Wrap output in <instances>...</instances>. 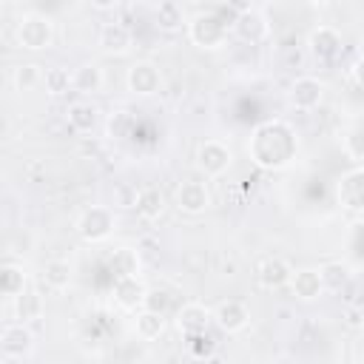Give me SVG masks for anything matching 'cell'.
I'll use <instances>...</instances> for the list:
<instances>
[{
    "label": "cell",
    "instance_id": "34",
    "mask_svg": "<svg viewBox=\"0 0 364 364\" xmlns=\"http://www.w3.org/2000/svg\"><path fill=\"white\" fill-rule=\"evenodd\" d=\"M225 6L233 11V14H245L253 9V0H225Z\"/></svg>",
    "mask_w": 364,
    "mask_h": 364
},
{
    "label": "cell",
    "instance_id": "6",
    "mask_svg": "<svg viewBox=\"0 0 364 364\" xmlns=\"http://www.w3.org/2000/svg\"><path fill=\"white\" fill-rule=\"evenodd\" d=\"M233 162V154L225 142L219 139H205L196 151V168L205 173V176H222Z\"/></svg>",
    "mask_w": 364,
    "mask_h": 364
},
{
    "label": "cell",
    "instance_id": "39",
    "mask_svg": "<svg viewBox=\"0 0 364 364\" xmlns=\"http://www.w3.org/2000/svg\"><path fill=\"white\" fill-rule=\"evenodd\" d=\"M210 3H225V0H210Z\"/></svg>",
    "mask_w": 364,
    "mask_h": 364
},
{
    "label": "cell",
    "instance_id": "8",
    "mask_svg": "<svg viewBox=\"0 0 364 364\" xmlns=\"http://www.w3.org/2000/svg\"><path fill=\"white\" fill-rule=\"evenodd\" d=\"M162 85V77H159V68L154 63H134L128 68V88L136 94V97H151L156 94Z\"/></svg>",
    "mask_w": 364,
    "mask_h": 364
},
{
    "label": "cell",
    "instance_id": "15",
    "mask_svg": "<svg viewBox=\"0 0 364 364\" xmlns=\"http://www.w3.org/2000/svg\"><path fill=\"white\" fill-rule=\"evenodd\" d=\"M142 299H145V284L139 282V276H117V282H114V301L122 310L142 307Z\"/></svg>",
    "mask_w": 364,
    "mask_h": 364
},
{
    "label": "cell",
    "instance_id": "23",
    "mask_svg": "<svg viewBox=\"0 0 364 364\" xmlns=\"http://www.w3.org/2000/svg\"><path fill=\"white\" fill-rule=\"evenodd\" d=\"M97 119H100V111L91 105V102H71L68 105V125L80 134H88L97 128Z\"/></svg>",
    "mask_w": 364,
    "mask_h": 364
},
{
    "label": "cell",
    "instance_id": "32",
    "mask_svg": "<svg viewBox=\"0 0 364 364\" xmlns=\"http://www.w3.org/2000/svg\"><path fill=\"white\" fill-rule=\"evenodd\" d=\"M136 196H139L136 188H131V185H119L114 202H117V208H136Z\"/></svg>",
    "mask_w": 364,
    "mask_h": 364
},
{
    "label": "cell",
    "instance_id": "4",
    "mask_svg": "<svg viewBox=\"0 0 364 364\" xmlns=\"http://www.w3.org/2000/svg\"><path fill=\"white\" fill-rule=\"evenodd\" d=\"M31 353H34V333L23 321L3 327V333H0V355H3V361H26Z\"/></svg>",
    "mask_w": 364,
    "mask_h": 364
},
{
    "label": "cell",
    "instance_id": "13",
    "mask_svg": "<svg viewBox=\"0 0 364 364\" xmlns=\"http://www.w3.org/2000/svg\"><path fill=\"white\" fill-rule=\"evenodd\" d=\"M208 205H210V193H208V188H205L202 182L188 179V182L179 185V191H176V208H179L182 213L196 216V213H205Z\"/></svg>",
    "mask_w": 364,
    "mask_h": 364
},
{
    "label": "cell",
    "instance_id": "37",
    "mask_svg": "<svg viewBox=\"0 0 364 364\" xmlns=\"http://www.w3.org/2000/svg\"><path fill=\"white\" fill-rule=\"evenodd\" d=\"M347 321H350V324H358V310H350V313H347Z\"/></svg>",
    "mask_w": 364,
    "mask_h": 364
},
{
    "label": "cell",
    "instance_id": "25",
    "mask_svg": "<svg viewBox=\"0 0 364 364\" xmlns=\"http://www.w3.org/2000/svg\"><path fill=\"white\" fill-rule=\"evenodd\" d=\"M0 290H3V296H11V299L26 290V270H23V264H14V262H6L3 264Z\"/></svg>",
    "mask_w": 364,
    "mask_h": 364
},
{
    "label": "cell",
    "instance_id": "28",
    "mask_svg": "<svg viewBox=\"0 0 364 364\" xmlns=\"http://www.w3.org/2000/svg\"><path fill=\"white\" fill-rule=\"evenodd\" d=\"M318 273H321L324 290H341L347 284V279H350V267L341 264V262H327V264L318 267Z\"/></svg>",
    "mask_w": 364,
    "mask_h": 364
},
{
    "label": "cell",
    "instance_id": "33",
    "mask_svg": "<svg viewBox=\"0 0 364 364\" xmlns=\"http://www.w3.org/2000/svg\"><path fill=\"white\" fill-rule=\"evenodd\" d=\"M111 136H117V139H122L125 134H128V128H131V119H128V114L125 111H117L114 117H111Z\"/></svg>",
    "mask_w": 364,
    "mask_h": 364
},
{
    "label": "cell",
    "instance_id": "19",
    "mask_svg": "<svg viewBox=\"0 0 364 364\" xmlns=\"http://www.w3.org/2000/svg\"><path fill=\"white\" fill-rule=\"evenodd\" d=\"M71 77H74V91H80V94H100L102 91V68L97 65V63H82V65H77L74 71H71Z\"/></svg>",
    "mask_w": 364,
    "mask_h": 364
},
{
    "label": "cell",
    "instance_id": "10",
    "mask_svg": "<svg viewBox=\"0 0 364 364\" xmlns=\"http://www.w3.org/2000/svg\"><path fill=\"white\" fill-rule=\"evenodd\" d=\"M307 48L316 60H333L341 51V34L333 26H316L307 34Z\"/></svg>",
    "mask_w": 364,
    "mask_h": 364
},
{
    "label": "cell",
    "instance_id": "1",
    "mask_svg": "<svg viewBox=\"0 0 364 364\" xmlns=\"http://www.w3.org/2000/svg\"><path fill=\"white\" fill-rule=\"evenodd\" d=\"M296 136L284 122H264L250 136V156L262 168H284L296 156Z\"/></svg>",
    "mask_w": 364,
    "mask_h": 364
},
{
    "label": "cell",
    "instance_id": "29",
    "mask_svg": "<svg viewBox=\"0 0 364 364\" xmlns=\"http://www.w3.org/2000/svg\"><path fill=\"white\" fill-rule=\"evenodd\" d=\"M43 68L37 65V63H23V65H17L14 68V88L17 91H31L34 85H40L43 82Z\"/></svg>",
    "mask_w": 364,
    "mask_h": 364
},
{
    "label": "cell",
    "instance_id": "9",
    "mask_svg": "<svg viewBox=\"0 0 364 364\" xmlns=\"http://www.w3.org/2000/svg\"><path fill=\"white\" fill-rule=\"evenodd\" d=\"M256 279H259L262 287H267V290H279V287L290 284V279H293V267H290L282 256H267V259L259 262V267H256Z\"/></svg>",
    "mask_w": 364,
    "mask_h": 364
},
{
    "label": "cell",
    "instance_id": "30",
    "mask_svg": "<svg viewBox=\"0 0 364 364\" xmlns=\"http://www.w3.org/2000/svg\"><path fill=\"white\" fill-rule=\"evenodd\" d=\"M43 82H46V91L48 94H54V97H60V94H65L68 88H74V77H71V71L68 68H48L46 71V77H43Z\"/></svg>",
    "mask_w": 364,
    "mask_h": 364
},
{
    "label": "cell",
    "instance_id": "26",
    "mask_svg": "<svg viewBox=\"0 0 364 364\" xmlns=\"http://www.w3.org/2000/svg\"><path fill=\"white\" fill-rule=\"evenodd\" d=\"M111 273L114 276H139V256L131 247H119L111 256Z\"/></svg>",
    "mask_w": 364,
    "mask_h": 364
},
{
    "label": "cell",
    "instance_id": "3",
    "mask_svg": "<svg viewBox=\"0 0 364 364\" xmlns=\"http://www.w3.org/2000/svg\"><path fill=\"white\" fill-rule=\"evenodd\" d=\"M77 233L85 242H105L114 233V210L105 205H91L77 219Z\"/></svg>",
    "mask_w": 364,
    "mask_h": 364
},
{
    "label": "cell",
    "instance_id": "18",
    "mask_svg": "<svg viewBox=\"0 0 364 364\" xmlns=\"http://www.w3.org/2000/svg\"><path fill=\"white\" fill-rule=\"evenodd\" d=\"M100 48L108 54H125L131 48V31L122 23H105L100 28Z\"/></svg>",
    "mask_w": 364,
    "mask_h": 364
},
{
    "label": "cell",
    "instance_id": "31",
    "mask_svg": "<svg viewBox=\"0 0 364 364\" xmlns=\"http://www.w3.org/2000/svg\"><path fill=\"white\" fill-rule=\"evenodd\" d=\"M168 304H171V296H168V290H159V287H154V290H145L142 307H148V310H156V313H165V310H168Z\"/></svg>",
    "mask_w": 364,
    "mask_h": 364
},
{
    "label": "cell",
    "instance_id": "22",
    "mask_svg": "<svg viewBox=\"0 0 364 364\" xmlns=\"http://www.w3.org/2000/svg\"><path fill=\"white\" fill-rule=\"evenodd\" d=\"M162 210H165V196H162V191L154 188V185L142 188L139 196H136V213H139L142 219L154 222V219L162 216Z\"/></svg>",
    "mask_w": 364,
    "mask_h": 364
},
{
    "label": "cell",
    "instance_id": "35",
    "mask_svg": "<svg viewBox=\"0 0 364 364\" xmlns=\"http://www.w3.org/2000/svg\"><path fill=\"white\" fill-rule=\"evenodd\" d=\"M353 80L364 88V51L355 57V63H353Z\"/></svg>",
    "mask_w": 364,
    "mask_h": 364
},
{
    "label": "cell",
    "instance_id": "14",
    "mask_svg": "<svg viewBox=\"0 0 364 364\" xmlns=\"http://www.w3.org/2000/svg\"><path fill=\"white\" fill-rule=\"evenodd\" d=\"M321 100H324V85L316 77H299L290 85V102L299 111H313V108H318Z\"/></svg>",
    "mask_w": 364,
    "mask_h": 364
},
{
    "label": "cell",
    "instance_id": "12",
    "mask_svg": "<svg viewBox=\"0 0 364 364\" xmlns=\"http://www.w3.org/2000/svg\"><path fill=\"white\" fill-rule=\"evenodd\" d=\"M210 310L199 301H188L182 304V310L176 313V327L182 336H199V333H208V324H210Z\"/></svg>",
    "mask_w": 364,
    "mask_h": 364
},
{
    "label": "cell",
    "instance_id": "36",
    "mask_svg": "<svg viewBox=\"0 0 364 364\" xmlns=\"http://www.w3.org/2000/svg\"><path fill=\"white\" fill-rule=\"evenodd\" d=\"M91 6H94V9H100V11H111V9H117V6H119V0H91Z\"/></svg>",
    "mask_w": 364,
    "mask_h": 364
},
{
    "label": "cell",
    "instance_id": "16",
    "mask_svg": "<svg viewBox=\"0 0 364 364\" xmlns=\"http://www.w3.org/2000/svg\"><path fill=\"white\" fill-rule=\"evenodd\" d=\"M233 31H236V37H242L245 43H262V40L267 37L270 26H267V20H264L256 9H250V11H245V14H236Z\"/></svg>",
    "mask_w": 364,
    "mask_h": 364
},
{
    "label": "cell",
    "instance_id": "38",
    "mask_svg": "<svg viewBox=\"0 0 364 364\" xmlns=\"http://www.w3.org/2000/svg\"><path fill=\"white\" fill-rule=\"evenodd\" d=\"M310 3H313V6H327L330 0H310Z\"/></svg>",
    "mask_w": 364,
    "mask_h": 364
},
{
    "label": "cell",
    "instance_id": "11",
    "mask_svg": "<svg viewBox=\"0 0 364 364\" xmlns=\"http://www.w3.org/2000/svg\"><path fill=\"white\" fill-rule=\"evenodd\" d=\"M213 321H216V327L225 330V333H239V330L247 327L250 313H247V307H245L242 301L228 299V301H219V304H216V310H213Z\"/></svg>",
    "mask_w": 364,
    "mask_h": 364
},
{
    "label": "cell",
    "instance_id": "21",
    "mask_svg": "<svg viewBox=\"0 0 364 364\" xmlns=\"http://www.w3.org/2000/svg\"><path fill=\"white\" fill-rule=\"evenodd\" d=\"M14 316L17 321L28 324V321H37L43 316V296L37 290H23L14 296Z\"/></svg>",
    "mask_w": 364,
    "mask_h": 364
},
{
    "label": "cell",
    "instance_id": "17",
    "mask_svg": "<svg viewBox=\"0 0 364 364\" xmlns=\"http://www.w3.org/2000/svg\"><path fill=\"white\" fill-rule=\"evenodd\" d=\"M290 287L296 293V299L301 301H313L324 293V282H321V273L313 270V267H304V270H296L293 279H290Z\"/></svg>",
    "mask_w": 364,
    "mask_h": 364
},
{
    "label": "cell",
    "instance_id": "20",
    "mask_svg": "<svg viewBox=\"0 0 364 364\" xmlns=\"http://www.w3.org/2000/svg\"><path fill=\"white\" fill-rule=\"evenodd\" d=\"M71 264L65 262V259H48L46 264H43V284L48 287V290H65L68 284H71Z\"/></svg>",
    "mask_w": 364,
    "mask_h": 364
},
{
    "label": "cell",
    "instance_id": "27",
    "mask_svg": "<svg viewBox=\"0 0 364 364\" xmlns=\"http://www.w3.org/2000/svg\"><path fill=\"white\" fill-rule=\"evenodd\" d=\"M182 23H185L182 9H179L173 0H162V3L156 6V26H159L162 31H179Z\"/></svg>",
    "mask_w": 364,
    "mask_h": 364
},
{
    "label": "cell",
    "instance_id": "7",
    "mask_svg": "<svg viewBox=\"0 0 364 364\" xmlns=\"http://www.w3.org/2000/svg\"><path fill=\"white\" fill-rule=\"evenodd\" d=\"M336 196L347 210H364V168L344 173L336 185Z\"/></svg>",
    "mask_w": 364,
    "mask_h": 364
},
{
    "label": "cell",
    "instance_id": "24",
    "mask_svg": "<svg viewBox=\"0 0 364 364\" xmlns=\"http://www.w3.org/2000/svg\"><path fill=\"white\" fill-rule=\"evenodd\" d=\"M162 333H165V313L139 307V313H136V336L145 338V341H154Z\"/></svg>",
    "mask_w": 364,
    "mask_h": 364
},
{
    "label": "cell",
    "instance_id": "5",
    "mask_svg": "<svg viewBox=\"0 0 364 364\" xmlns=\"http://www.w3.org/2000/svg\"><path fill=\"white\" fill-rule=\"evenodd\" d=\"M188 37L199 48H219L228 37V26L216 14H199L188 26Z\"/></svg>",
    "mask_w": 364,
    "mask_h": 364
},
{
    "label": "cell",
    "instance_id": "2",
    "mask_svg": "<svg viewBox=\"0 0 364 364\" xmlns=\"http://www.w3.org/2000/svg\"><path fill=\"white\" fill-rule=\"evenodd\" d=\"M17 43L28 51H43L54 43V23L46 14H23L17 23Z\"/></svg>",
    "mask_w": 364,
    "mask_h": 364
}]
</instances>
